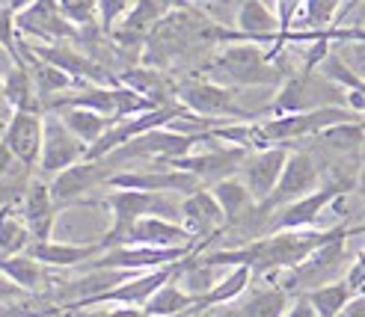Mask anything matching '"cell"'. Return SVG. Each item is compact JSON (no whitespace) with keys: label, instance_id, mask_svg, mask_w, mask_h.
Returning a JSON list of instances; mask_svg holds the SVG:
<instances>
[{"label":"cell","instance_id":"obj_1","mask_svg":"<svg viewBox=\"0 0 365 317\" xmlns=\"http://www.w3.org/2000/svg\"><path fill=\"white\" fill-rule=\"evenodd\" d=\"M362 229H300V232H270L238 249H220L202 258L205 267H247L252 276L273 270H297L303 261L333 240L359 234Z\"/></svg>","mask_w":365,"mask_h":317},{"label":"cell","instance_id":"obj_2","mask_svg":"<svg viewBox=\"0 0 365 317\" xmlns=\"http://www.w3.org/2000/svg\"><path fill=\"white\" fill-rule=\"evenodd\" d=\"M214 83L220 86H264V83H282V68L267 60V51L262 45L250 42H232L223 45L211 60Z\"/></svg>","mask_w":365,"mask_h":317},{"label":"cell","instance_id":"obj_3","mask_svg":"<svg viewBox=\"0 0 365 317\" xmlns=\"http://www.w3.org/2000/svg\"><path fill=\"white\" fill-rule=\"evenodd\" d=\"M173 101L181 104L187 113L199 116V119H208V122H252L259 113H250L238 104V92L220 86L214 80H185L181 86H175L173 92Z\"/></svg>","mask_w":365,"mask_h":317},{"label":"cell","instance_id":"obj_4","mask_svg":"<svg viewBox=\"0 0 365 317\" xmlns=\"http://www.w3.org/2000/svg\"><path fill=\"white\" fill-rule=\"evenodd\" d=\"M344 95L348 92H341L330 80H324L318 71H300L282 80L279 95L270 101L264 113L288 116V113H312V110H321V107H344Z\"/></svg>","mask_w":365,"mask_h":317},{"label":"cell","instance_id":"obj_5","mask_svg":"<svg viewBox=\"0 0 365 317\" xmlns=\"http://www.w3.org/2000/svg\"><path fill=\"white\" fill-rule=\"evenodd\" d=\"M104 204H107V208H110V214H113L110 232H107V234L98 240L104 249H110L113 240H116L128 226H131V222H137V219H143V217H167V219L178 217V208H175V204H170L160 193L113 190L110 196L104 199Z\"/></svg>","mask_w":365,"mask_h":317},{"label":"cell","instance_id":"obj_6","mask_svg":"<svg viewBox=\"0 0 365 317\" xmlns=\"http://www.w3.org/2000/svg\"><path fill=\"white\" fill-rule=\"evenodd\" d=\"M178 267H181V261L178 264L158 267V270L134 273V276H128L125 282H119L116 288H107V291H101L96 296H89V300H81L75 306H68V308H93V306H107V303L110 306H125V308H143L158 288H163L170 279L178 276Z\"/></svg>","mask_w":365,"mask_h":317},{"label":"cell","instance_id":"obj_7","mask_svg":"<svg viewBox=\"0 0 365 317\" xmlns=\"http://www.w3.org/2000/svg\"><path fill=\"white\" fill-rule=\"evenodd\" d=\"M351 190V181H330L324 187L306 193L303 199L279 208V217H273L270 232H300V229H318L321 214L330 208L336 199Z\"/></svg>","mask_w":365,"mask_h":317},{"label":"cell","instance_id":"obj_8","mask_svg":"<svg viewBox=\"0 0 365 317\" xmlns=\"http://www.w3.org/2000/svg\"><path fill=\"white\" fill-rule=\"evenodd\" d=\"M318 181H321V172H318V163H315L312 155L309 152H288L277 187H273V193L267 196V202L259 204L255 211L285 208V204L303 199L306 193L318 190Z\"/></svg>","mask_w":365,"mask_h":317},{"label":"cell","instance_id":"obj_9","mask_svg":"<svg viewBox=\"0 0 365 317\" xmlns=\"http://www.w3.org/2000/svg\"><path fill=\"white\" fill-rule=\"evenodd\" d=\"M288 152H291L288 145H267V148H259V152H247V157L241 160L238 178H241L244 187L250 190L255 208L264 204L267 196L273 193V187H277Z\"/></svg>","mask_w":365,"mask_h":317},{"label":"cell","instance_id":"obj_10","mask_svg":"<svg viewBox=\"0 0 365 317\" xmlns=\"http://www.w3.org/2000/svg\"><path fill=\"white\" fill-rule=\"evenodd\" d=\"M86 155V145L78 142L75 137L63 128L57 113H45V125H42V152H39V172L53 178L57 172L68 170V166L81 163Z\"/></svg>","mask_w":365,"mask_h":317},{"label":"cell","instance_id":"obj_11","mask_svg":"<svg viewBox=\"0 0 365 317\" xmlns=\"http://www.w3.org/2000/svg\"><path fill=\"white\" fill-rule=\"evenodd\" d=\"M15 30L24 36H33V39H39L42 45L81 39V33L60 15L57 0H33L30 6H24L15 15Z\"/></svg>","mask_w":365,"mask_h":317},{"label":"cell","instance_id":"obj_12","mask_svg":"<svg viewBox=\"0 0 365 317\" xmlns=\"http://www.w3.org/2000/svg\"><path fill=\"white\" fill-rule=\"evenodd\" d=\"M42 125H45V113H9L6 128H4V152L18 160L24 170H36L39 163V152H42Z\"/></svg>","mask_w":365,"mask_h":317},{"label":"cell","instance_id":"obj_13","mask_svg":"<svg viewBox=\"0 0 365 317\" xmlns=\"http://www.w3.org/2000/svg\"><path fill=\"white\" fill-rule=\"evenodd\" d=\"M110 246H152V249H170V246H196V240L181 229V222L167 217H143L131 222Z\"/></svg>","mask_w":365,"mask_h":317},{"label":"cell","instance_id":"obj_14","mask_svg":"<svg viewBox=\"0 0 365 317\" xmlns=\"http://www.w3.org/2000/svg\"><path fill=\"white\" fill-rule=\"evenodd\" d=\"M110 175L113 172H110V166H107V160H81V163L53 175L48 181V193H51L57 208H66V204L78 202L81 196H86L89 190L98 187V184L107 181Z\"/></svg>","mask_w":365,"mask_h":317},{"label":"cell","instance_id":"obj_15","mask_svg":"<svg viewBox=\"0 0 365 317\" xmlns=\"http://www.w3.org/2000/svg\"><path fill=\"white\" fill-rule=\"evenodd\" d=\"M107 187L113 190H140V193H196L202 190L193 175L178 170H145V172H113L107 178Z\"/></svg>","mask_w":365,"mask_h":317},{"label":"cell","instance_id":"obj_16","mask_svg":"<svg viewBox=\"0 0 365 317\" xmlns=\"http://www.w3.org/2000/svg\"><path fill=\"white\" fill-rule=\"evenodd\" d=\"M178 6H187V4L185 0H134L131 9L122 15V21L110 30V36L122 45L145 42L149 39V33Z\"/></svg>","mask_w":365,"mask_h":317},{"label":"cell","instance_id":"obj_17","mask_svg":"<svg viewBox=\"0 0 365 317\" xmlns=\"http://www.w3.org/2000/svg\"><path fill=\"white\" fill-rule=\"evenodd\" d=\"M178 222L196 244H208V240L226 226V217L220 211V204L214 202V196L202 187L190 196L181 199L178 204Z\"/></svg>","mask_w":365,"mask_h":317},{"label":"cell","instance_id":"obj_18","mask_svg":"<svg viewBox=\"0 0 365 317\" xmlns=\"http://www.w3.org/2000/svg\"><path fill=\"white\" fill-rule=\"evenodd\" d=\"M57 214H60V208L53 204V199L48 193V184L30 181L27 190H24V199H21V214H18L30 232V244H45V240H51Z\"/></svg>","mask_w":365,"mask_h":317},{"label":"cell","instance_id":"obj_19","mask_svg":"<svg viewBox=\"0 0 365 317\" xmlns=\"http://www.w3.org/2000/svg\"><path fill=\"white\" fill-rule=\"evenodd\" d=\"M235 24H238V42L250 45H273L279 36V21L264 0H241L238 12H235Z\"/></svg>","mask_w":365,"mask_h":317},{"label":"cell","instance_id":"obj_20","mask_svg":"<svg viewBox=\"0 0 365 317\" xmlns=\"http://www.w3.org/2000/svg\"><path fill=\"white\" fill-rule=\"evenodd\" d=\"M104 246L98 244H60V240H45V244H30L24 255H30L36 264L42 267H78V264H89L96 255H101Z\"/></svg>","mask_w":365,"mask_h":317},{"label":"cell","instance_id":"obj_21","mask_svg":"<svg viewBox=\"0 0 365 317\" xmlns=\"http://www.w3.org/2000/svg\"><path fill=\"white\" fill-rule=\"evenodd\" d=\"M0 95H4V104L9 113H21V110H30V113H42V101L36 95L30 71L24 63H18L9 68L6 78H0Z\"/></svg>","mask_w":365,"mask_h":317},{"label":"cell","instance_id":"obj_22","mask_svg":"<svg viewBox=\"0 0 365 317\" xmlns=\"http://www.w3.org/2000/svg\"><path fill=\"white\" fill-rule=\"evenodd\" d=\"M0 276L12 282L18 291L24 293H39L45 288V267L36 264L30 255H0Z\"/></svg>","mask_w":365,"mask_h":317},{"label":"cell","instance_id":"obj_23","mask_svg":"<svg viewBox=\"0 0 365 317\" xmlns=\"http://www.w3.org/2000/svg\"><path fill=\"white\" fill-rule=\"evenodd\" d=\"M252 282V273L247 267H229L226 276L214 279V285L208 288V293H202L199 300L193 303V308H205V306H229V303H238L241 296L247 293Z\"/></svg>","mask_w":365,"mask_h":317},{"label":"cell","instance_id":"obj_24","mask_svg":"<svg viewBox=\"0 0 365 317\" xmlns=\"http://www.w3.org/2000/svg\"><path fill=\"white\" fill-rule=\"evenodd\" d=\"M208 193L214 196V202H217V204H220V211H223L226 222H235V219H241L244 214L255 211V202H252L250 190L241 184V178H238V175L223 178V181H214Z\"/></svg>","mask_w":365,"mask_h":317},{"label":"cell","instance_id":"obj_25","mask_svg":"<svg viewBox=\"0 0 365 317\" xmlns=\"http://www.w3.org/2000/svg\"><path fill=\"white\" fill-rule=\"evenodd\" d=\"M57 116H60V122H63V128L68 130V134L75 137L78 142H83L86 148L93 145V142H98L104 130L113 125L110 119H104L98 113H89V110H78V107L57 110Z\"/></svg>","mask_w":365,"mask_h":317},{"label":"cell","instance_id":"obj_26","mask_svg":"<svg viewBox=\"0 0 365 317\" xmlns=\"http://www.w3.org/2000/svg\"><path fill=\"white\" fill-rule=\"evenodd\" d=\"M187 308H193V296H187L178 288L175 279H170L167 285L158 288L149 296V303L143 306V314L145 317H181Z\"/></svg>","mask_w":365,"mask_h":317},{"label":"cell","instance_id":"obj_27","mask_svg":"<svg viewBox=\"0 0 365 317\" xmlns=\"http://www.w3.org/2000/svg\"><path fill=\"white\" fill-rule=\"evenodd\" d=\"M288 291L282 285L277 288H262L252 291L250 296H244V303L238 306L241 317H282V311L288 308Z\"/></svg>","mask_w":365,"mask_h":317},{"label":"cell","instance_id":"obj_28","mask_svg":"<svg viewBox=\"0 0 365 317\" xmlns=\"http://www.w3.org/2000/svg\"><path fill=\"white\" fill-rule=\"evenodd\" d=\"M303 296H306V303L312 306L315 317H336L344 306L354 300V296L348 293V288H344L341 282H324L318 288L303 291Z\"/></svg>","mask_w":365,"mask_h":317},{"label":"cell","instance_id":"obj_29","mask_svg":"<svg viewBox=\"0 0 365 317\" xmlns=\"http://www.w3.org/2000/svg\"><path fill=\"white\" fill-rule=\"evenodd\" d=\"M315 71L321 74L324 80H330L333 86H339L341 92H362V74H356V68L348 60H341V53H336V51L327 53Z\"/></svg>","mask_w":365,"mask_h":317},{"label":"cell","instance_id":"obj_30","mask_svg":"<svg viewBox=\"0 0 365 317\" xmlns=\"http://www.w3.org/2000/svg\"><path fill=\"white\" fill-rule=\"evenodd\" d=\"M30 246V232L15 208H0V255H21Z\"/></svg>","mask_w":365,"mask_h":317},{"label":"cell","instance_id":"obj_31","mask_svg":"<svg viewBox=\"0 0 365 317\" xmlns=\"http://www.w3.org/2000/svg\"><path fill=\"white\" fill-rule=\"evenodd\" d=\"M113 92V122H122V119H134L140 113H149V110H155V104L149 98L137 95L134 89H128L122 83H113L110 86Z\"/></svg>","mask_w":365,"mask_h":317},{"label":"cell","instance_id":"obj_32","mask_svg":"<svg viewBox=\"0 0 365 317\" xmlns=\"http://www.w3.org/2000/svg\"><path fill=\"white\" fill-rule=\"evenodd\" d=\"M57 9L78 33L98 24V0H57Z\"/></svg>","mask_w":365,"mask_h":317},{"label":"cell","instance_id":"obj_33","mask_svg":"<svg viewBox=\"0 0 365 317\" xmlns=\"http://www.w3.org/2000/svg\"><path fill=\"white\" fill-rule=\"evenodd\" d=\"M344 0H303V18L312 30H330L341 12Z\"/></svg>","mask_w":365,"mask_h":317},{"label":"cell","instance_id":"obj_34","mask_svg":"<svg viewBox=\"0 0 365 317\" xmlns=\"http://www.w3.org/2000/svg\"><path fill=\"white\" fill-rule=\"evenodd\" d=\"M0 48L9 53L12 66L24 63L21 60V36H18V30H15V15L4 12V9H0Z\"/></svg>","mask_w":365,"mask_h":317},{"label":"cell","instance_id":"obj_35","mask_svg":"<svg viewBox=\"0 0 365 317\" xmlns=\"http://www.w3.org/2000/svg\"><path fill=\"white\" fill-rule=\"evenodd\" d=\"M321 137H327L333 145L339 148H356L362 142V119L359 122H344V125H336L330 130H324Z\"/></svg>","mask_w":365,"mask_h":317},{"label":"cell","instance_id":"obj_36","mask_svg":"<svg viewBox=\"0 0 365 317\" xmlns=\"http://www.w3.org/2000/svg\"><path fill=\"white\" fill-rule=\"evenodd\" d=\"M134 0H98V24L101 30L110 33L119 21H122V15L131 9Z\"/></svg>","mask_w":365,"mask_h":317},{"label":"cell","instance_id":"obj_37","mask_svg":"<svg viewBox=\"0 0 365 317\" xmlns=\"http://www.w3.org/2000/svg\"><path fill=\"white\" fill-rule=\"evenodd\" d=\"M60 308H27L24 303H0V317H53Z\"/></svg>","mask_w":365,"mask_h":317},{"label":"cell","instance_id":"obj_38","mask_svg":"<svg viewBox=\"0 0 365 317\" xmlns=\"http://www.w3.org/2000/svg\"><path fill=\"white\" fill-rule=\"evenodd\" d=\"M362 276H365V267H362V258L356 255V258L351 261L348 273H344V279H341V285L348 288L351 296H362Z\"/></svg>","mask_w":365,"mask_h":317},{"label":"cell","instance_id":"obj_39","mask_svg":"<svg viewBox=\"0 0 365 317\" xmlns=\"http://www.w3.org/2000/svg\"><path fill=\"white\" fill-rule=\"evenodd\" d=\"M181 317H241L238 314V303L229 306H205V308H187Z\"/></svg>","mask_w":365,"mask_h":317},{"label":"cell","instance_id":"obj_40","mask_svg":"<svg viewBox=\"0 0 365 317\" xmlns=\"http://www.w3.org/2000/svg\"><path fill=\"white\" fill-rule=\"evenodd\" d=\"M282 317H315V311L306 303V296L300 293V296H294V300H288V308L282 311Z\"/></svg>","mask_w":365,"mask_h":317},{"label":"cell","instance_id":"obj_41","mask_svg":"<svg viewBox=\"0 0 365 317\" xmlns=\"http://www.w3.org/2000/svg\"><path fill=\"white\" fill-rule=\"evenodd\" d=\"M86 317H145V314H143V308H125V306H116V308H104V311L86 314Z\"/></svg>","mask_w":365,"mask_h":317},{"label":"cell","instance_id":"obj_42","mask_svg":"<svg viewBox=\"0 0 365 317\" xmlns=\"http://www.w3.org/2000/svg\"><path fill=\"white\" fill-rule=\"evenodd\" d=\"M336 317H365V296H354Z\"/></svg>","mask_w":365,"mask_h":317},{"label":"cell","instance_id":"obj_43","mask_svg":"<svg viewBox=\"0 0 365 317\" xmlns=\"http://www.w3.org/2000/svg\"><path fill=\"white\" fill-rule=\"evenodd\" d=\"M30 4H33V0H0V9L18 15V12H21L24 6H30Z\"/></svg>","mask_w":365,"mask_h":317},{"label":"cell","instance_id":"obj_44","mask_svg":"<svg viewBox=\"0 0 365 317\" xmlns=\"http://www.w3.org/2000/svg\"><path fill=\"white\" fill-rule=\"evenodd\" d=\"M185 4L190 6V4H217V0H185Z\"/></svg>","mask_w":365,"mask_h":317},{"label":"cell","instance_id":"obj_45","mask_svg":"<svg viewBox=\"0 0 365 317\" xmlns=\"http://www.w3.org/2000/svg\"><path fill=\"white\" fill-rule=\"evenodd\" d=\"M6 113V104H4V95H0V116Z\"/></svg>","mask_w":365,"mask_h":317}]
</instances>
